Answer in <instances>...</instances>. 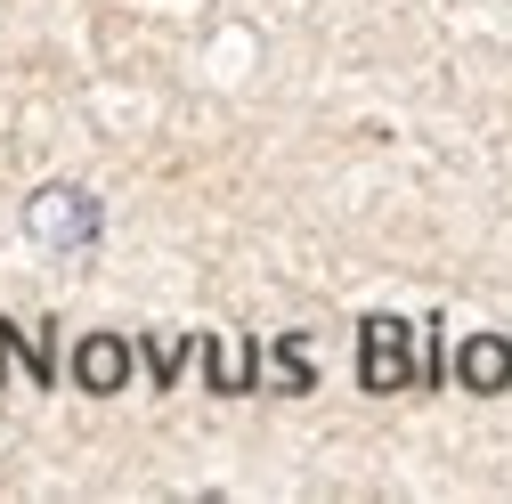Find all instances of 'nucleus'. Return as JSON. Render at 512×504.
I'll list each match as a JSON object with an SVG mask.
<instances>
[{
	"label": "nucleus",
	"mask_w": 512,
	"mask_h": 504,
	"mask_svg": "<svg viewBox=\"0 0 512 504\" xmlns=\"http://www.w3.org/2000/svg\"><path fill=\"white\" fill-rule=\"evenodd\" d=\"M98 228H106V212H98V196L90 187H41V196L25 204V236L33 244H49V252H90L98 244Z\"/></svg>",
	"instance_id": "f257e3e1"
},
{
	"label": "nucleus",
	"mask_w": 512,
	"mask_h": 504,
	"mask_svg": "<svg viewBox=\"0 0 512 504\" xmlns=\"http://www.w3.org/2000/svg\"><path fill=\"white\" fill-rule=\"evenodd\" d=\"M358 383L366 391H407L415 383V326L391 318V309H374L358 326Z\"/></svg>",
	"instance_id": "f03ea898"
},
{
	"label": "nucleus",
	"mask_w": 512,
	"mask_h": 504,
	"mask_svg": "<svg viewBox=\"0 0 512 504\" xmlns=\"http://www.w3.org/2000/svg\"><path fill=\"white\" fill-rule=\"evenodd\" d=\"M131 342H122V334H82L74 342V383L90 391V399H106V391H122V383H131Z\"/></svg>",
	"instance_id": "7ed1b4c3"
},
{
	"label": "nucleus",
	"mask_w": 512,
	"mask_h": 504,
	"mask_svg": "<svg viewBox=\"0 0 512 504\" xmlns=\"http://www.w3.org/2000/svg\"><path fill=\"white\" fill-rule=\"evenodd\" d=\"M456 383L480 391V399L504 391V383H512V342H504V334H472V342L456 350Z\"/></svg>",
	"instance_id": "20e7f679"
},
{
	"label": "nucleus",
	"mask_w": 512,
	"mask_h": 504,
	"mask_svg": "<svg viewBox=\"0 0 512 504\" xmlns=\"http://www.w3.org/2000/svg\"><path fill=\"white\" fill-rule=\"evenodd\" d=\"M196 358H204V383L212 391H252V383H261V374H252V342H196Z\"/></svg>",
	"instance_id": "39448f33"
},
{
	"label": "nucleus",
	"mask_w": 512,
	"mask_h": 504,
	"mask_svg": "<svg viewBox=\"0 0 512 504\" xmlns=\"http://www.w3.org/2000/svg\"><path fill=\"white\" fill-rule=\"evenodd\" d=\"M269 383H277V391H309V383H317V366H309V342H301V334H285V342L269 350Z\"/></svg>",
	"instance_id": "423d86ee"
},
{
	"label": "nucleus",
	"mask_w": 512,
	"mask_h": 504,
	"mask_svg": "<svg viewBox=\"0 0 512 504\" xmlns=\"http://www.w3.org/2000/svg\"><path fill=\"white\" fill-rule=\"evenodd\" d=\"M187 350H196V342H171V334L139 342V358H147V374H155V383H179V366H187Z\"/></svg>",
	"instance_id": "0eeeda50"
}]
</instances>
